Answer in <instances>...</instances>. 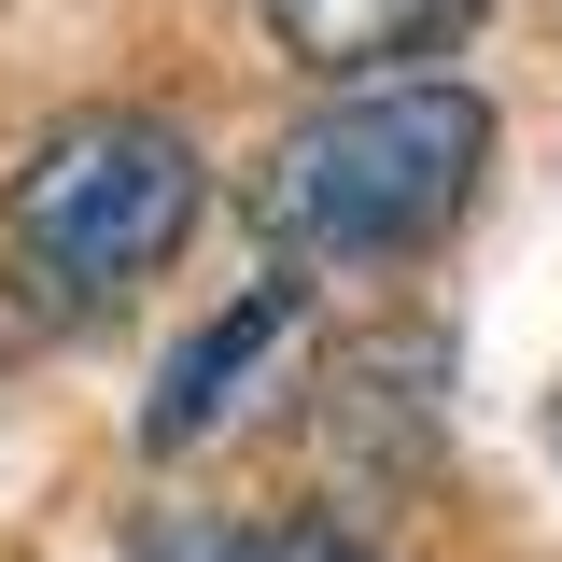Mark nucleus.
Instances as JSON below:
<instances>
[{"instance_id": "nucleus-1", "label": "nucleus", "mask_w": 562, "mask_h": 562, "mask_svg": "<svg viewBox=\"0 0 562 562\" xmlns=\"http://www.w3.org/2000/svg\"><path fill=\"white\" fill-rule=\"evenodd\" d=\"M479 155H492V113L464 85H351L268 140L239 211L281 268H380V254H422L479 198Z\"/></svg>"}, {"instance_id": "nucleus-2", "label": "nucleus", "mask_w": 562, "mask_h": 562, "mask_svg": "<svg viewBox=\"0 0 562 562\" xmlns=\"http://www.w3.org/2000/svg\"><path fill=\"white\" fill-rule=\"evenodd\" d=\"M198 198L211 169L169 113H70L14 169V254L43 295H127L198 239Z\"/></svg>"}, {"instance_id": "nucleus-3", "label": "nucleus", "mask_w": 562, "mask_h": 562, "mask_svg": "<svg viewBox=\"0 0 562 562\" xmlns=\"http://www.w3.org/2000/svg\"><path fill=\"white\" fill-rule=\"evenodd\" d=\"M281 338H295V281H254L239 310H211L198 338L155 366V408H140V436H155V450H211L225 422L254 408V380H268V351H281Z\"/></svg>"}, {"instance_id": "nucleus-4", "label": "nucleus", "mask_w": 562, "mask_h": 562, "mask_svg": "<svg viewBox=\"0 0 562 562\" xmlns=\"http://www.w3.org/2000/svg\"><path fill=\"white\" fill-rule=\"evenodd\" d=\"M268 29H281V57H310V70H394L422 43H450L464 0H268Z\"/></svg>"}, {"instance_id": "nucleus-5", "label": "nucleus", "mask_w": 562, "mask_h": 562, "mask_svg": "<svg viewBox=\"0 0 562 562\" xmlns=\"http://www.w3.org/2000/svg\"><path fill=\"white\" fill-rule=\"evenodd\" d=\"M140 562H380V549L338 520H155Z\"/></svg>"}]
</instances>
